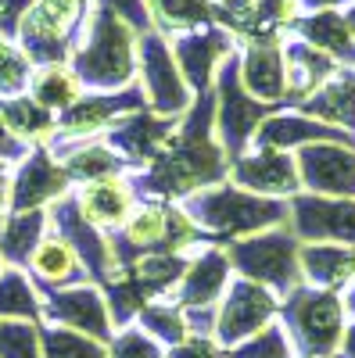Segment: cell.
Returning a JSON list of instances; mask_svg holds the SVG:
<instances>
[{
    "label": "cell",
    "instance_id": "cell-25",
    "mask_svg": "<svg viewBox=\"0 0 355 358\" xmlns=\"http://www.w3.org/2000/svg\"><path fill=\"white\" fill-rule=\"evenodd\" d=\"M298 111L344 133H355V69H337L305 104H298Z\"/></svg>",
    "mask_w": 355,
    "mask_h": 358
},
{
    "label": "cell",
    "instance_id": "cell-21",
    "mask_svg": "<svg viewBox=\"0 0 355 358\" xmlns=\"http://www.w3.org/2000/svg\"><path fill=\"white\" fill-rule=\"evenodd\" d=\"M237 76L244 90L262 104H284L287 101V79H284V50L277 40H251L237 54Z\"/></svg>",
    "mask_w": 355,
    "mask_h": 358
},
{
    "label": "cell",
    "instance_id": "cell-3",
    "mask_svg": "<svg viewBox=\"0 0 355 358\" xmlns=\"http://www.w3.org/2000/svg\"><path fill=\"white\" fill-rule=\"evenodd\" d=\"M183 212L190 222L223 241H241V236L262 233L270 226L287 222V201L258 197L237 183H216L209 190H197L183 197Z\"/></svg>",
    "mask_w": 355,
    "mask_h": 358
},
{
    "label": "cell",
    "instance_id": "cell-38",
    "mask_svg": "<svg viewBox=\"0 0 355 358\" xmlns=\"http://www.w3.org/2000/svg\"><path fill=\"white\" fill-rule=\"evenodd\" d=\"M29 79H33L29 54L11 40H0V97H18L29 86Z\"/></svg>",
    "mask_w": 355,
    "mask_h": 358
},
{
    "label": "cell",
    "instance_id": "cell-2",
    "mask_svg": "<svg viewBox=\"0 0 355 358\" xmlns=\"http://www.w3.org/2000/svg\"><path fill=\"white\" fill-rule=\"evenodd\" d=\"M137 40H140V29H133L123 15H115L108 4H101L90 15L83 40L72 47L69 69L94 94L130 90L137 76Z\"/></svg>",
    "mask_w": 355,
    "mask_h": 358
},
{
    "label": "cell",
    "instance_id": "cell-47",
    "mask_svg": "<svg viewBox=\"0 0 355 358\" xmlns=\"http://www.w3.org/2000/svg\"><path fill=\"white\" fill-rule=\"evenodd\" d=\"M0 273H4V258H0Z\"/></svg>",
    "mask_w": 355,
    "mask_h": 358
},
{
    "label": "cell",
    "instance_id": "cell-46",
    "mask_svg": "<svg viewBox=\"0 0 355 358\" xmlns=\"http://www.w3.org/2000/svg\"><path fill=\"white\" fill-rule=\"evenodd\" d=\"M344 18H348V25H351V36H355V4H348V11H344Z\"/></svg>",
    "mask_w": 355,
    "mask_h": 358
},
{
    "label": "cell",
    "instance_id": "cell-39",
    "mask_svg": "<svg viewBox=\"0 0 355 358\" xmlns=\"http://www.w3.org/2000/svg\"><path fill=\"white\" fill-rule=\"evenodd\" d=\"M108 358H165V348L140 326H123L108 341Z\"/></svg>",
    "mask_w": 355,
    "mask_h": 358
},
{
    "label": "cell",
    "instance_id": "cell-37",
    "mask_svg": "<svg viewBox=\"0 0 355 358\" xmlns=\"http://www.w3.org/2000/svg\"><path fill=\"white\" fill-rule=\"evenodd\" d=\"M291 351H294V344H291L287 330L273 322V326H265L262 334L226 348V358H291Z\"/></svg>",
    "mask_w": 355,
    "mask_h": 358
},
{
    "label": "cell",
    "instance_id": "cell-16",
    "mask_svg": "<svg viewBox=\"0 0 355 358\" xmlns=\"http://www.w3.org/2000/svg\"><path fill=\"white\" fill-rule=\"evenodd\" d=\"M140 108H147L144 94H133V90H118V94H90V97H79L72 108H65L62 115L54 118V133L69 136V140H86L94 133H104L123 115L140 111Z\"/></svg>",
    "mask_w": 355,
    "mask_h": 358
},
{
    "label": "cell",
    "instance_id": "cell-10",
    "mask_svg": "<svg viewBox=\"0 0 355 358\" xmlns=\"http://www.w3.org/2000/svg\"><path fill=\"white\" fill-rule=\"evenodd\" d=\"M230 183L244 187L258 197H273V201H291L294 194H302L294 155L273 151V147H251L248 155L230 162Z\"/></svg>",
    "mask_w": 355,
    "mask_h": 358
},
{
    "label": "cell",
    "instance_id": "cell-7",
    "mask_svg": "<svg viewBox=\"0 0 355 358\" xmlns=\"http://www.w3.org/2000/svg\"><path fill=\"white\" fill-rule=\"evenodd\" d=\"M137 72H140V94L147 111L165 115V118H180L194 104V90L187 86L180 65L172 57V47L165 33L147 29L137 40Z\"/></svg>",
    "mask_w": 355,
    "mask_h": 358
},
{
    "label": "cell",
    "instance_id": "cell-26",
    "mask_svg": "<svg viewBox=\"0 0 355 358\" xmlns=\"http://www.w3.org/2000/svg\"><path fill=\"white\" fill-rule=\"evenodd\" d=\"M302 280L309 287L337 290L355 280V248L341 244H302Z\"/></svg>",
    "mask_w": 355,
    "mask_h": 358
},
{
    "label": "cell",
    "instance_id": "cell-11",
    "mask_svg": "<svg viewBox=\"0 0 355 358\" xmlns=\"http://www.w3.org/2000/svg\"><path fill=\"white\" fill-rule=\"evenodd\" d=\"M302 194L355 197V143H309L294 151Z\"/></svg>",
    "mask_w": 355,
    "mask_h": 358
},
{
    "label": "cell",
    "instance_id": "cell-35",
    "mask_svg": "<svg viewBox=\"0 0 355 358\" xmlns=\"http://www.w3.org/2000/svg\"><path fill=\"white\" fill-rule=\"evenodd\" d=\"M43 341V358H108V344L76 334L69 326H47L40 330Z\"/></svg>",
    "mask_w": 355,
    "mask_h": 358
},
{
    "label": "cell",
    "instance_id": "cell-32",
    "mask_svg": "<svg viewBox=\"0 0 355 358\" xmlns=\"http://www.w3.org/2000/svg\"><path fill=\"white\" fill-rule=\"evenodd\" d=\"M65 172H69V179H79V183L86 187V183H97V179L123 176L126 162L104 143H79L76 151L65 155Z\"/></svg>",
    "mask_w": 355,
    "mask_h": 358
},
{
    "label": "cell",
    "instance_id": "cell-44",
    "mask_svg": "<svg viewBox=\"0 0 355 358\" xmlns=\"http://www.w3.org/2000/svg\"><path fill=\"white\" fill-rule=\"evenodd\" d=\"M344 4H355V0H298V8H309V11H327V8H344Z\"/></svg>",
    "mask_w": 355,
    "mask_h": 358
},
{
    "label": "cell",
    "instance_id": "cell-23",
    "mask_svg": "<svg viewBox=\"0 0 355 358\" xmlns=\"http://www.w3.org/2000/svg\"><path fill=\"white\" fill-rule=\"evenodd\" d=\"M76 201H79V212L104 233L123 229L130 222V215L137 212V190H133V183H126L123 176L86 183Z\"/></svg>",
    "mask_w": 355,
    "mask_h": 358
},
{
    "label": "cell",
    "instance_id": "cell-20",
    "mask_svg": "<svg viewBox=\"0 0 355 358\" xmlns=\"http://www.w3.org/2000/svg\"><path fill=\"white\" fill-rule=\"evenodd\" d=\"M309 143H355L351 133L327 126L319 118H309L305 111H284V115H270L255 133L251 147H273V151H302Z\"/></svg>",
    "mask_w": 355,
    "mask_h": 358
},
{
    "label": "cell",
    "instance_id": "cell-18",
    "mask_svg": "<svg viewBox=\"0 0 355 358\" xmlns=\"http://www.w3.org/2000/svg\"><path fill=\"white\" fill-rule=\"evenodd\" d=\"M69 172L65 165H57L50 158V151L36 147L29 151L18 165V172L11 176V208L15 212H36V208H50L57 197H65L69 190Z\"/></svg>",
    "mask_w": 355,
    "mask_h": 358
},
{
    "label": "cell",
    "instance_id": "cell-15",
    "mask_svg": "<svg viewBox=\"0 0 355 358\" xmlns=\"http://www.w3.org/2000/svg\"><path fill=\"white\" fill-rule=\"evenodd\" d=\"M172 129H176V118H165V115L140 108V111L123 115L104 133H108V147L126 162V169H140V165H151L158 158V151L165 147Z\"/></svg>",
    "mask_w": 355,
    "mask_h": 358
},
{
    "label": "cell",
    "instance_id": "cell-42",
    "mask_svg": "<svg viewBox=\"0 0 355 358\" xmlns=\"http://www.w3.org/2000/svg\"><path fill=\"white\" fill-rule=\"evenodd\" d=\"M11 204V172H8V162H0V215L8 212Z\"/></svg>",
    "mask_w": 355,
    "mask_h": 358
},
{
    "label": "cell",
    "instance_id": "cell-8",
    "mask_svg": "<svg viewBox=\"0 0 355 358\" xmlns=\"http://www.w3.org/2000/svg\"><path fill=\"white\" fill-rule=\"evenodd\" d=\"M280 312V297L262 287L255 280H230L223 301L216 308V330H212V341L219 348H233L255 334H262L265 326H273Z\"/></svg>",
    "mask_w": 355,
    "mask_h": 358
},
{
    "label": "cell",
    "instance_id": "cell-4",
    "mask_svg": "<svg viewBox=\"0 0 355 358\" xmlns=\"http://www.w3.org/2000/svg\"><path fill=\"white\" fill-rule=\"evenodd\" d=\"M226 255H230V265L244 280L270 287L277 297L305 283L302 280V241L294 236V229L287 222L241 236V241L230 244Z\"/></svg>",
    "mask_w": 355,
    "mask_h": 358
},
{
    "label": "cell",
    "instance_id": "cell-31",
    "mask_svg": "<svg viewBox=\"0 0 355 358\" xmlns=\"http://www.w3.org/2000/svg\"><path fill=\"white\" fill-rule=\"evenodd\" d=\"M0 118L11 129V136H18L22 143H43L54 133V111L40 108L33 97H8L0 104Z\"/></svg>",
    "mask_w": 355,
    "mask_h": 358
},
{
    "label": "cell",
    "instance_id": "cell-17",
    "mask_svg": "<svg viewBox=\"0 0 355 358\" xmlns=\"http://www.w3.org/2000/svg\"><path fill=\"white\" fill-rule=\"evenodd\" d=\"M298 0H216V18L230 33L251 40H277L294 25Z\"/></svg>",
    "mask_w": 355,
    "mask_h": 358
},
{
    "label": "cell",
    "instance_id": "cell-5",
    "mask_svg": "<svg viewBox=\"0 0 355 358\" xmlns=\"http://www.w3.org/2000/svg\"><path fill=\"white\" fill-rule=\"evenodd\" d=\"M287 337L305 358H334L344 334V305L337 290L294 287L284 301Z\"/></svg>",
    "mask_w": 355,
    "mask_h": 358
},
{
    "label": "cell",
    "instance_id": "cell-41",
    "mask_svg": "<svg viewBox=\"0 0 355 358\" xmlns=\"http://www.w3.org/2000/svg\"><path fill=\"white\" fill-rule=\"evenodd\" d=\"M25 155V143L18 136H11V129L4 126V118H0V162H15Z\"/></svg>",
    "mask_w": 355,
    "mask_h": 358
},
{
    "label": "cell",
    "instance_id": "cell-29",
    "mask_svg": "<svg viewBox=\"0 0 355 358\" xmlns=\"http://www.w3.org/2000/svg\"><path fill=\"white\" fill-rule=\"evenodd\" d=\"M158 33H190L216 18V0H144Z\"/></svg>",
    "mask_w": 355,
    "mask_h": 358
},
{
    "label": "cell",
    "instance_id": "cell-14",
    "mask_svg": "<svg viewBox=\"0 0 355 358\" xmlns=\"http://www.w3.org/2000/svg\"><path fill=\"white\" fill-rule=\"evenodd\" d=\"M169 47H172V57L180 65L187 86L194 90V97L204 94V90H212L219 65L233 54L230 33L226 29H216V25H201V29H190V33H180Z\"/></svg>",
    "mask_w": 355,
    "mask_h": 358
},
{
    "label": "cell",
    "instance_id": "cell-13",
    "mask_svg": "<svg viewBox=\"0 0 355 358\" xmlns=\"http://www.w3.org/2000/svg\"><path fill=\"white\" fill-rule=\"evenodd\" d=\"M123 241L144 251H187L197 241V226L183 208L172 204H144L123 226Z\"/></svg>",
    "mask_w": 355,
    "mask_h": 358
},
{
    "label": "cell",
    "instance_id": "cell-33",
    "mask_svg": "<svg viewBox=\"0 0 355 358\" xmlns=\"http://www.w3.org/2000/svg\"><path fill=\"white\" fill-rule=\"evenodd\" d=\"M140 330L151 334L162 348H176L190 337V326H187V312L176 305V301H151L140 308Z\"/></svg>",
    "mask_w": 355,
    "mask_h": 358
},
{
    "label": "cell",
    "instance_id": "cell-45",
    "mask_svg": "<svg viewBox=\"0 0 355 358\" xmlns=\"http://www.w3.org/2000/svg\"><path fill=\"white\" fill-rule=\"evenodd\" d=\"M341 305H344V315L355 319V280L348 283V290H344V297H341Z\"/></svg>",
    "mask_w": 355,
    "mask_h": 358
},
{
    "label": "cell",
    "instance_id": "cell-40",
    "mask_svg": "<svg viewBox=\"0 0 355 358\" xmlns=\"http://www.w3.org/2000/svg\"><path fill=\"white\" fill-rule=\"evenodd\" d=\"M165 358H226V355H223V348L212 337H194L190 334L183 344H176Z\"/></svg>",
    "mask_w": 355,
    "mask_h": 358
},
{
    "label": "cell",
    "instance_id": "cell-24",
    "mask_svg": "<svg viewBox=\"0 0 355 358\" xmlns=\"http://www.w3.org/2000/svg\"><path fill=\"white\" fill-rule=\"evenodd\" d=\"M291 33L312 43L316 50H323L327 57L341 69H355V36H351V25L344 18V11L337 8H327V11H309L305 18H294Z\"/></svg>",
    "mask_w": 355,
    "mask_h": 358
},
{
    "label": "cell",
    "instance_id": "cell-43",
    "mask_svg": "<svg viewBox=\"0 0 355 358\" xmlns=\"http://www.w3.org/2000/svg\"><path fill=\"white\" fill-rule=\"evenodd\" d=\"M337 358H355V322H351V326H344L341 344H337Z\"/></svg>",
    "mask_w": 355,
    "mask_h": 358
},
{
    "label": "cell",
    "instance_id": "cell-12",
    "mask_svg": "<svg viewBox=\"0 0 355 358\" xmlns=\"http://www.w3.org/2000/svg\"><path fill=\"white\" fill-rule=\"evenodd\" d=\"M43 315L54 326H69L76 334H86L101 344L111 341L115 334V322L108 312V297L104 290L90 287V283H79V287H57L47 294L43 301Z\"/></svg>",
    "mask_w": 355,
    "mask_h": 358
},
{
    "label": "cell",
    "instance_id": "cell-28",
    "mask_svg": "<svg viewBox=\"0 0 355 358\" xmlns=\"http://www.w3.org/2000/svg\"><path fill=\"white\" fill-rule=\"evenodd\" d=\"M29 268H33V276L47 287H72L79 276H83V262L79 255L72 251V244L65 236H43L40 248L33 251L29 258Z\"/></svg>",
    "mask_w": 355,
    "mask_h": 358
},
{
    "label": "cell",
    "instance_id": "cell-30",
    "mask_svg": "<svg viewBox=\"0 0 355 358\" xmlns=\"http://www.w3.org/2000/svg\"><path fill=\"white\" fill-rule=\"evenodd\" d=\"M29 90H33L29 97H33L40 108L62 115L65 108H72L79 101L83 83L76 79V72L69 65H40V72L29 79Z\"/></svg>",
    "mask_w": 355,
    "mask_h": 358
},
{
    "label": "cell",
    "instance_id": "cell-1",
    "mask_svg": "<svg viewBox=\"0 0 355 358\" xmlns=\"http://www.w3.org/2000/svg\"><path fill=\"white\" fill-rule=\"evenodd\" d=\"M230 176V158L216 140V97L212 90L194 97V104L180 115L176 129L169 133L165 147L144 176V187L151 197H190L209 190Z\"/></svg>",
    "mask_w": 355,
    "mask_h": 358
},
{
    "label": "cell",
    "instance_id": "cell-22",
    "mask_svg": "<svg viewBox=\"0 0 355 358\" xmlns=\"http://www.w3.org/2000/svg\"><path fill=\"white\" fill-rule=\"evenodd\" d=\"M280 50H284V79H287V104L291 108L305 104L316 90L341 69L334 57H327L312 43L298 40L294 33L280 43Z\"/></svg>",
    "mask_w": 355,
    "mask_h": 358
},
{
    "label": "cell",
    "instance_id": "cell-27",
    "mask_svg": "<svg viewBox=\"0 0 355 358\" xmlns=\"http://www.w3.org/2000/svg\"><path fill=\"white\" fill-rule=\"evenodd\" d=\"M43 236H47V208L15 212L0 226V258L11 268H22V265H29V258H33V251L40 248Z\"/></svg>",
    "mask_w": 355,
    "mask_h": 358
},
{
    "label": "cell",
    "instance_id": "cell-34",
    "mask_svg": "<svg viewBox=\"0 0 355 358\" xmlns=\"http://www.w3.org/2000/svg\"><path fill=\"white\" fill-rule=\"evenodd\" d=\"M43 301L36 297L33 283L25 280L22 268H4L0 273V319H40Z\"/></svg>",
    "mask_w": 355,
    "mask_h": 358
},
{
    "label": "cell",
    "instance_id": "cell-9",
    "mask_svg": "<svg viewBox=\"0 0 355 358\" xmlns=\"http://www.w3.org/2000/svg\"><path fill=\"white\" fill-rule=\"evenodd\" d=\"M287 226L302 244L355 248V197L294 194L287 201Z\"/></svg>",
    "mask_w": 355,
    "mask_h": 358
},
{
    "label": "cell",
    "instance_id": "cell-6",
    "mask_svg": "<svg viewBox=\"0 0 355 358\" xmlns=\"http://www.w3.org/2000/svg\"><path fill=\"white\" fill-rule=\"evenodd\" d=\"M212 97H216V140L223 143L226 158L237 162L241 155L251 151L255 133L273 115V108L255 101L244 90L241 76H237V54H230L219 65L216 83H212Z\"/></svg>",
    "mask_w": 355,
    "mask_h": 358
},
{
    "label": "cell",
    "instance_id": "cell-36",
    "mask_svg": "<svg viewBox=\"0 0 355 358\" xmlns=\"http://www.w3.org/2000/svg\"><path fill=\"white\" fill-rule=\"evenodd\" d=\"M0 358H43L40 326L33 319H0Z\"/></svg>",
    "mask_w": 355,
    "mask_h": 358
},
{
    "label": "cell",
    "instance_id": "cell-19",
    "mask_svg": "<svg viewBox=\"0 0 355 358\" xmlns=\"http://www.w3.org/2000/svg\"><path fill=\"white\" fill-rule=\"evenodd\" d=\"M230 255L223 248H204L201 255H194L187 262V273L180 276L172 290V301L183 312H201V308H216L219 297L230 287Z\"/></svg>",
    "mask_w": 355,
    "mask_h": 358
}]
</instances>
